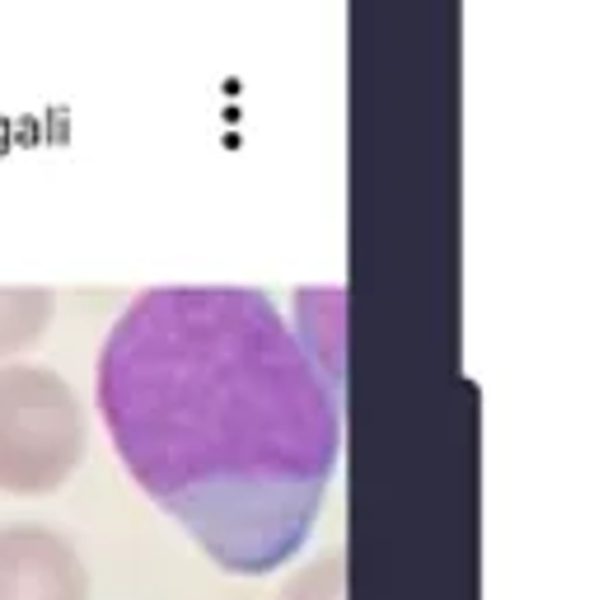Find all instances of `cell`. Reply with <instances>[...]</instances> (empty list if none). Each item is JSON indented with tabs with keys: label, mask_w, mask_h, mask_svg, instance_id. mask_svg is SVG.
I'll list each match as a JSON object with an SVG mask.
<instances>
[{
	"label": "cell",
	"mask_w": 594,
	"mask_h": 600,
	"mask_svg": "<svg viewBox=\"0 0 594 600\" xmlns=\"http://www.w3.org/2000/svg\"><path fill=\"white\" fill-rule=\"evenodd\" d=\"M99 417L146 493L225 572L305 549L337 470L328 371L248 286H155L108 328Z\"/></svg>",
	"instance_id": "6da1fadb"
},
{
	"label": "cell",
	"mask_w": 594,
	"mask_h": 600,
	"mask_svg": "<svg viewBox=\"0 0 594 600\" xmlns=\"http://www.w3.org/2000/svg\"><path fill=\"white\" fill-rule=\"evenodd\" d=\"M0 600H89V568L48 525H0Z\"/></svg>",
	"instance_id": "3957f363"
},
{
	"label": "cell",
	"mask_w": 594,
	"mask_h": 600,
	"mask_svg": "<svg viewBox=\"0 0 594 600\" xmlns=\"http://www.w3.org/2000/svg\"><path fill=\"white\" fill-rule=\"evenodd\" d=\"M48 319H52L48 292H0V357L29 347Z\"/></svg>",
	"instance_id": "277c9868"
},
{
	"label": "cell",
	"mask_w": 594,
	"mask_h": 600,
	"mask_svg": "<svg viewBox=\"0 0 594 600\" xmlns=\"http://www.w3.org/2000/svg\"><path fill=\"white\" fill-rule=\"evenodd\" d=\"M85 455V413L57 371L0 366V493H52Z\"/></svg>",
	"instance_id": "7a4b0ae2"
},
{
	"label": "cell",
	"mask_w": 594,
	"mask_h": 600,
	"mask_svg": "<svg viewBox=\"0 0 594 600\" xmlns=\"http://www.w3.org/2000/svg\"><path fill=\"white\" fill-rule=\"evenodd\" d=\"M281 600H347V559L333 549L281 587Z\"/></svg>",
	"instance_id": "5b68a950"
}]
</instances>
